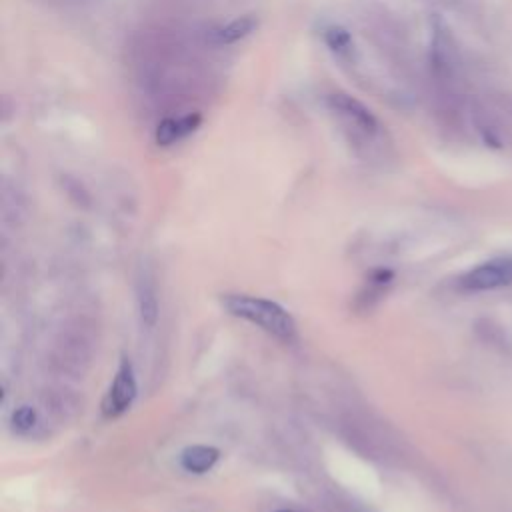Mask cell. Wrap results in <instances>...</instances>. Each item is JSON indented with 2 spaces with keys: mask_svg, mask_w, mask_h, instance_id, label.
<instances>
[{
  "mask_svg": "<svg viewBox=\"0 0 512 512\" xmlns=\"http://www.w3.org/2000/svg\"><path fill=\"white\" fill-rule=\"evenodd\" d=\"M200 124L198 114H186L180 118H166L156 128V142L162 146H170L188 134H192Z\"/></svg>",
  "mask_w": 512,
  "mask_h": 512,
  "instance_id": "obj_7",
  "label": "cell"
},
{
  "mask_svg": "<svg viewBox=\"0 0 512 512\" xmlns=\"http://www.w3.org/2000/svg\"><path fill=\"white\" fill-rule=\"evenodd\" d=\"M220 458V450L208 444H192L180 452V466L188 474H206Z\"/></svg>",
  "mask_w": 512,
  "mask_h": 512,
  "instance_id": "obj_5",
  "label": "cell"
},
{
  "mask_svg": "<svg viewBox=\"0 0 512 512\" xmlns=\"http://www.w3.org/2000/svg\"><path fill=\"white\" fill-rule=\"evenodd\" d=\"M136 302L138 314L146 328H152L158 320V290L154 278L148 272H142L136 284Z\"/></svg>",
  "mask_w": 512,
  "mask_h": 512,
  "instance_id": "obj_6",
  "label": "cell"
},
{
  "mask_svg": "<svg viewBox=\"0 0 512 512\" xmlns=\"http://www.w3.org/2000/svg\"><path fill=\"white\" fill-rule=\"evenodd\" d=\"M254 28H256V20L252 16H242V18H236V20L228 22L226 26L218 28L212 34V42L214 44H232V42L246 38Z\"/></svg>",
  "mask_w": 512,
  "mask_h": 512,
  "instance_id": "obj_8",
  "label": "cell"
},
{
  "mask_svg": "<svg viewBox=\"0 0 512 512\" xmlns=\"http://www.w3.org/2000/svg\"><path fill=\"white\" fill-rule=\"evenodd\" d=\"M274 512H298V510H290V508H282V510H274Z\"/></svg>",
  "mask_w": 512,
  "mask_h": 512,
  "instance_id": "obj_11",
  "label": "cell"
},
{
  "mask_svg": "<svg viewBox=\"0 0 512 512\" xmlns=\"http://www.w3.org/2000/svg\"><path fill=\"white\" fill-rule=\"evenodd\" d=\"M222 306L228 314L258 326L266 334L286 344L294 342L298 336V328L292 314L274 300L250 294H224Z\"/></svg>",
  "mask_w": 512,
  "mask_h": 512,
  "instance_id": "obj_1",
  "label": "cell"
},
{
  "mask_svg": "<svg viewBox=\"0 0 512 512\" xmlns=\"http://www.w3.org/2000/svg\"><path fill=\"white\" fill-rule=\"evenodd\" d=\"M328 102H330L332 110L344 120L346 128H354L368 140L378 132L376 118L354 98H350L346 94H332L328 98Z\"/></svg>",
  "mask_w": 512,
  "mask_h": 512,
  "instance_id": "obj_4",
  "label": "cell"
},
{
  "mask_svg": "<svg viewBox=\"0 0 512 512\" xmlns=\"http://www.w3.org/2000/svg\"><path fill=\"white\" fill-rule=\"evenodd\" d=\"M512 284V254L486 260L460 278V288L466 292H486Z\"/></svg>",
  "mask_w": 512,
  "mask_h": 512,
  "instance_id": "obj_3",
  "label": "cell"
},
{
  "mask_svg": "<svg viewBox=\"0 0 512 512\" xmlns=\"http://www.w3.org/2000/svg\"><path fill=\"white\" fill-rule=\"evenodd\" d=\"M136 392H138V386H136L134 368H132V362L124 356L112 376V382H110L106 394H104L102 414L106 418L122 416L132 406Z\"/></svg>",
  "mask_w": 512,
  "mask_h": 512,
  "instance_id": "obj_2",
  "label": "cell"
},
{
  "mask_svg": "<svg viewBox=\"0 0 512 512\" xmlns=\"http://www.w3.org/2000/svg\"><path fill=\"white\" fill-rule=\"evenodd\" d=\"M326 42H328V46H330L332 50H336V52H346V50L350 48V36H348L344 30H340V28L330 30V32L326 34Z\"/></svg>",
  "mask_w": 512,
  "mask_h": 512,
  "instance_id": "obj_10",
  "label": "cell"
},
{
  "mask_svg": "<svg viewBox=\"0 0 512 512\" xmlns=\"http://www.w3.org/2000/svg\"><path fill=\"white\" fill-rule=\"evenodd\" d=\"M10 424H12V430L20 436H30L38 424H40V416L36 412L34 406L30 404H20L18 408H14L12 416H10Z\"/></svg>",
  "mask_w": 512,
  "mask_h": 512,
  "instance_id": "obj_9",
  "label": "cell"
}]
</instances>
